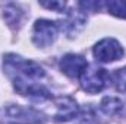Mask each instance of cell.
I'll return each mask as SVG.
<instances>
[{"mask_svg": "<svg viewBox=\"0 0 126 124\" xmlns=\"http://www.w3.org/2000/svg\"><path fill=\"white\" fill-rule=\"evenodd\" d=\"M100 108L104 114L107 115H117L122 110H123V102L119 99V98H114V96H106L101 104H100Z\"/></svg>", "mask_w": 126, "mask_h": 124, "instance_id": "9c48e42d", "label": "cell"}, {"mask_svg": "<svg viewBox=\"0 0 126 124\" xmlns=\"http://www.w3.org/2000/svg\"><path fill=\"white\" fill-rule=\"evenodd\" d=\"M57 35H59V25L56 22H51L48 19H38L34 24L32 42L40 48L51 45L56 41Z\"/></svg>", "mask_w": 126, "mask_h": 124, "instance_id": "277c9868", "label": "cell"}, {"mask_svg": "<svg viewBox=\"0 0 126 124\" xmlns=\"http://www.w3.org/2000/svg\"><path fill=\"white\" fill-rule=\"evenodd\" d=\"M0 124H41L37 112L12 105L0 112Z\"/></svg>", "mask_w": 126, "mask_h": 124, "instance_id": "8992f818", "label": "cell"}, {"mask_svg": "<svg viewBox=\"0 0 126 124\" xmlns=\"http://www.w3.org/2000/svg\"><path fill=\"white\" fill-rule=\"evenodd\" d=\"M94 57L97 62L101 63H111L122 59L123 56V47L120 42L114 38H104L98 41L94 45Z\"/></svg>", "mask_w": 126, "mask_h": 124, "instance_id": "5b68a950", "label": "cell"}, {"mask_svg": "<svg viewBox=\"0 0 126 124\" xmlns=\"http://www.w3.org/2000/svg\"><path fill=\"white\" fill-rule=\"evenodd\" d=\"M88 62L81 54H66L60 60L62 72L70 79H78L87 70Z\"/></svg>", "mask_w": 126, "mask_h": 124, "instance_id": "52a82bcc", "label": "cell"}, {"mask_svg": "<svg viewBox=\"0 0 126 124\" xmlns=\"http://www.w3.org/2000/svg\"><path fill=\"white\" fill-rule=\"evenodd\" d=\"M3 67L19 95L30 98L34 102L51 98L50 91L40 82L46 73L38 63L16 54H6L3 59Z\"/></svg>", "mask_w": 126, "mask_h": 124, "instance_id": "6da1fadb", "label": "cell"}, {"mask_svg": "<svg viewBox=\"0 0 126 124\" xmlns=\"http://www.w3.org/2000/svg\"><path fill=\"white\" fill-rule=\"evenodd\" d=\"M79 80H81V86L85 92L98 93L107 86V83L110 80V74L103 67L91 66V67H87V70L82 73Z\"/></svg>", "mask_w": 126, "mask_h": 124, "instance_id": "3957f363", "label": "cell"}, {"mask_svg": "<svg viewBox=\"0 0 126 124\" xmlns=\"http://www.w3.org/2000/svg\"><path fill=\"white\" fill-rule=\"evenodd\" d=\"M40 114L57 121L66 123L79 115V105L70 96H56L48 98L41 102H35Z\"/></svg>", "mask_w": 126, "mask_h": 124, "instance_id": "7a4b0ae2", "label": "cell"}, {"mask_svg": "<svg viewBox=\"0 0 126 124\" xmlns=\"http://www.w3.org/2000/svg\"><path fill=\"white\" fill-rule=\"evenodd\" d=\"M6 22L9 24V26L12 28H18L19 24H21V18H22V12L18 6L15 4H9L6 9H4V13H3Z\"/></svg>", "mask_w": 126, "mask_h": 124, "instance_id": "30bf717a", "label": "cell"}, {"mask_svg": "<svg viewBox=\"0 0 126 124\" xmlns=\"http://www.w3.org/2000/svg\"><path fill=\"white\" fill-rule=\"evenodd\" d=\"M113 85L116 88L117 92L126 93V67L123 69H117L113 73Z\"/></svg>", "mask_w": 126, "mask_h": 124, "instance_id": "7c38bea8", "label": "cell"}, {"mask_svg": "<svg viewBox=\"0 0 126 124\" xmlns=\"http://www.w3.org/2000/svg\"><path fill=\"white\" fill-rule=\"evenodd\" d=\"M106 7L113 16L126 19V0H110L106 3Z\"/></svg>", "mask_w": 126, "mask_h": 124, "instance_id": "8fae6325", "label": "cell"}, {"mask_svg": "<svg viewBox=\"0 0 126 124\" xmlns=\"http://www.w3.org/2000/svg\"><path fill=\"white\" fill-rule=\"evenodd\" d=\"M87 24V15L82 9H72L66 12V18L62 22V31L67 37H73L84 29Z\"/></svg>", "mask_w": 126, "mask_h": 124, "instance_id": "ba28073f", "label": "cell"}, {"mask_svg": "<svg viewBox=\"0 0 126 124\" xmlns=\"http://www.w3.org/2000/svg\"><path fill=\"white\" fill-rule=\"evenodd\" d=\"M41 6H44L47 9H51V10H56V12H62L66 7L64 1H41Z\"/></svg>", "mask_w": 126, "mask_h": 124, "instance_id": "4fadbf2b", "label": "cell"}, {"mask_svg": "<svg viewBox=\"0 0 126 124\" xmlns=\"http://www.w3.org/2000/svg\"><path fill=\"white\" fill-rule=\"evenodd\" d=\"M76 124H103V123L97 121L93 114H82L81 118H79V121H78Z\"/></svg>", "mask_w": 126, "mask_h": 124, "instance_id": "5bb4252c", "label": "cell"}]
</instances>
